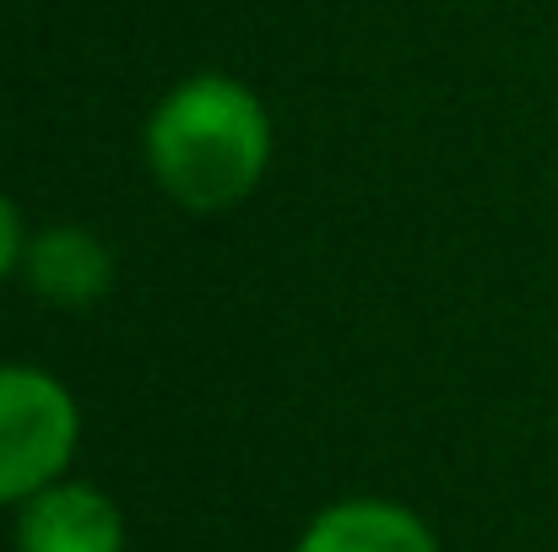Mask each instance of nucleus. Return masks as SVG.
<instances>
[{
	"instance_id": "2",
	"label": "nucleus",
	"mask_w": 558,
	"mask_h": 552,
	"mask_svg": "<svg viewBox=\"0 0 558 552\" xmlns=\"http://www.w3.org/2000/svg\"><path fill=\"white\" fill-rule=\"evenodd\" d=\"M76 450V406L38 368H0V504L44 493Z\"/></svg>"
},
{
	"instance_id": "3",
	"label": "nucleus",
	"mask_w": 558,
	"mask_h": 552,
	"mask_svg": "<svg viewBox=\"0 0 558 552\" xmlns=\"http://www.w3.org/2000/svg\"><path fill=\"white\" fill-rule=\"evenodd\" d=\"M125 526L120 510L82 482H49L22 504L16 552H120Z\"/></svg>"
},
{
	"instance_id": "1",
	"label": "nucleus",
	"mask_w": 558,
	"mask_h": 552,
	"mask_svg": "<svg viewBox=\"0 0 558 552\" xmlns=\"http://www.w3.org/2000/svg\"><path fill=\"white\" fill-rule=\"evenodd\" d=\"M271 152L266 114L250 87L228 76H195L153 114L147 158L158 184L190 211H217L250 195Z\"/></svg>"
},
{
	"instance_id": "5",
	"label": "nucleus",
	"mask_w": 558,
	"mask_h": 552,
	"mask_svg": "<svg viewBox=\"0 0 558 552\" xmlns=\"http://www.w3.org/2000/svg\"><path fill=\"white\" fill-rule=\"evenodd\" d=\"M27 277H33V287L49 304L82 309V304H93V298L109 293L114 266H109V249L98 238H87L82 228H49L27 249Z\"/></svg>"
},
{
	"instance_id": "6",
	"label": "nucleus",
	"mask_w": 558,
	"mask_h": 552,
	"mask_svg": "<svg viewBox=\"0 0 558 552\" xmlns=\"http://www.w3.org/2000/svg\"><path fill=\"white\" fill-rule=\"evenodd\" d=\"M16 249H22V228H16V206H11V200H0V277L11 271V260H16Z\"/></svg>"
},
{
	"instance_id": "4",
	"label": "nucleus",
	"mask_w": 558,
	"mask_h": 552,
	"mask_svg": "<svg viewBox=\"0 0 558 552\" xmlns=\"http://www.w3.org/2000/svg\"><path fill=\"white\" fill-rule=\"evenodd\" d=\"M299 552H439V542L412 510L379 504V499H353V504L326 510L304 531Z\"/></svg>"
}]
</instances>
